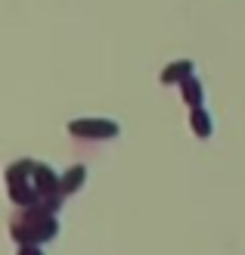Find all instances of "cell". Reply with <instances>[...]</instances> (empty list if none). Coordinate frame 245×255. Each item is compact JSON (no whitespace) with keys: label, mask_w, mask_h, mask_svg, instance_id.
<instances>
[{"label":"cell","mask_w":245,"mask_h":255,"mask_svg":"<svg viewBox=\"0 0 245 255\" xmlns=\"http://www.w3.org/2000/svg\"><path fill=\"white\" fill-rule=\"evenodd\" d=\"M84 181H87V168L84 165H72L66 171V177H62V193H78L84 187Z\"/></svg>","instance_id":"5"},{"label":"cell","mask_w":245,"mask_h":255,"mask_svg":"<svg viewBox=\"0 0 245 255\" xmlns=\"http://www.w3.org/2000/svg\"><path fill=\"white\" fill-rule=\"evenodd\" d=\"M19 255H44V252H41V246H22Z\"/></svg>","instance_id":"7"},{"label":"cell","mask_w":245,"mask_h":255,"mask_svg":"<svg viewBox=\"0 0 245 255\" xmlns=\"http://www.w3.org/2000/svg\"><path fill=\"white\" fill-rule=\"evenodd\" d=\"M69 134L84 140H109V137H118V125L112 119H75L69 122Z\"/></svg>","instance_id":"2"},{"label":"cell","mask_w":245,"mask_h":255,"mask_svg":"<svg viewBox=\"0 0 245 255\" xmlns=\"http://www.w3.org/2000/svg\"><path fill=\"white\" fill-rule=\"evenodd\" d=\"M9 234L22 246H37V243L53 240L59 234V224L53 218V209H47V206H25V212L12 218Z\"/></svg>","instance_id":"1"},{"label":"cell","mask_w":245,"mask_h":255,"mask_svg":"<svg viewBox=\"0 0 245 255\" xmlns=\"http://www.w3.org/2000/svg\"><path fill=\"white\" fill-rule=\"evenodd\" d=\"M189 125H192V131H196L199 137H211V134H214V122H211V116H208V112H205L202 106H199V109H192Z\"/></svg>","instance_id":"6"},{"label":"cell","mask_w":245,"mask_h":255,"mask_svg":"<svg viewBox=\"0 0 245 255\" xmlns=\"http://www.w3.org/2000/svg\"><path fill=\"white\" fill-rule=\"evenodd\" d=\"M192 72H196V66H192L189 59L171 62V66H164V72H162V84H183L186 78H192Z\"/></svg>","instance_id":"3"},{"label":"cell","mask_w":245,"mask_h":255,"mask_svg":"<svg viewBox=\"0 0 245 255\" xmlns=\"http://www.w3.org/2000/svg\"><path fill=\"white\" fill-rule=\"evenodd\" d=\"M180 91H183V100L189 103V109H199V106H202V100H205V87H202V81L196 78V75L180 84Z\"/></svg>","instance_id":"4"}]
</instances>
